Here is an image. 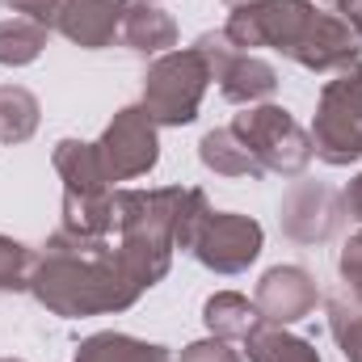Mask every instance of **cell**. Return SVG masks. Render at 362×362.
Segmentation results:
<instances>
[{"label":"cell","mask_w":362,"mask_h":362,"mask_svg":"<svg viewBox=\"0 0 362 362\" xmlns=\"http://www.w3.org/2000/svg\"><path fill=\"white\" fill-rule=\"evenodd\" d=\"M30 291L47 312L64 320L122 312L144 295V286L122 270L118 249H110L105 236H76L68 228H59L38 253Z\"/></svg>","instance_id":"cell-1"},{"label":"cell","mask_w":362,"mask_h":362,"mask_svg":"<svg viewBox=\"0 0 362 362\" xmlns=\"http://www.w3.org/2000/svg\"><path fill=\"white\" fill-rule=\"evenodd\" d=\"M223 34L236 51L274 47L308 72H346L358 64V34L346 17L320 13L312 0H253L240 4Z\"/></svg>","instance_id":"cell-2"},{"label":"cell","mask_w":362,"mask_h":362,"mask_svg":"<svg viewBox=\"0 0 362 362\" xmlns=\"http://www.w3.org/2000/svg\"><path fill=\"white\" fill-rule=\"evenodd\" d=\"M181 185L165 189H114V228H118V262L144 291L156 286L177 249V219L185 206Z\"/></svg>","instance_id":"cell-3"},{"label":"cell","mask_w":362,"mask_h":362,"mask_svg":"<svg viewBox=\"0 0 362 362\" xmlns=\"http://www.w3.org/2000/svg\"><path fill=\"white\" fill-rule=\"evenodd\" d=\"M312 156H320L333 169H346L362 156V59L320 89L312 122Z\"/></svg>","instance_id":"cell-4"},{"label":"cell","mask_w":362,"mask_h":362,"mask_svg":"<svg viewBox=\"0 0 362 362\" xmlns=\"http://www.w3.org/2000/svg\"><path fill=\"white\" fill-rule=\"evenodd\" d=\"M232 131L240 135V144L253 152V160L278 173V177H299L312 165V135L282 110V105H249L245 114H236Z\"/></svg>","instance_id":"cell-5"},{"label":"cell","mask_w":362,"mask_h":362,"mask_svg":"<svg viewBox=\"0 0 362 362\" xmlns=\"http://www.w3.org/2000/svg\"><path fill=\"white\" fill-rule=\"evenodd\" d=\"M206 85H211V72L194 47L169 51L144 76V110L156 127H185L198 118Z\"/></svg>","instance_id":"cell-6"},{"label":"cell","mask_w":362,"mask_h":362,"mask_svg":"<svg viewBox=\"0 0 362 362\" xmlns=\"http://www.w3.org/2000/svg\"><path fill=\"white\" fill-rule=\"evenodd\" d=\"M262 223L249 215H232V211H202V219L189 228L185 245L206 270L215 274H240L249 270L262 253Z\"/></svg>","instance_id":"cell-7"},{"label":"cell","mask_w":362,"mask_h":362,"mask_svg":"<svg viewBox=\"0 0 362 362\" xmlns=\"http://www.w3.org/2000/svg\"><path fill=\"white\" fill-rule=\"evenodd\" d=\"M194 51L202 55L211 81H219V93L236 105H257L278 89V72L274 64L249 55V51H236L232 38L223 30H211V34H198L194 38Z\"/></svg>","instance_id":"cell-8"},{"label":"cell","mask_w":362,"mask_h":362,"mask_svg":"<svg viewBox=\"0 0 362 362\" xmlns=\"http://www.w3.org/2000/svg\"><path fill=\"white\" fill-rule=\"evenodd\" d=\"M97 156L110 181H131L152 173L160 160V139H156V122L148 118V110L144 105L118 110L114 122L97 139Z\"/></svg>","instance_id":"cell-9"},{"label":"cell","mask_w":362,"mask_h":362,"mask_svg":"<svg viewBox=\"0 0 362 362\" xmlns=\"http://www.w3.org/2000/svg\"><path fill=\"white\" fill-rule=\"evenodd\" d=\"M346 219V202L325 181H295L282 198L278 223L295 245H325Z\"/></svg>","instance_id":"cell-10"},{"label":"cell","mask_w":362,"mask_h":362,"mask_svg":"<svg viewBox=\"0 0 362 362\" xmlns=\"http://www.w3.org/2000/svg\"><path fill=\"white\" fill-rule=\"evenodd\" d=\"M316 299H320L316 278L303 266H274V270H266L262 282H257V295H253L262 320L266 325H282V329L303 320V316H312Z\"/></svg>","instance_id":"cell-11"},{"label":"cell","mask_w":362,"mask_h":362,"mask_svg":"<svg viewBox=\"0 0 362 362\" xmlns=\"http://www.w3.org/2000/svg\"><path fill=\"white\" fill-rule=\"evenodd\" d=\"M122 17H127V0H68L55 30L68 42L97 51V47L114 42V34L122 30Z\"/></svg>","instance_id":"cell-12"},{"label":"cell","mask_w":362,"mask_h":362,"mask_svg":"<svg viewBox=\"0 0 362 362\" xmlns=\"http://www.w3.org/2000/svg\"><path fill=\"white\" fill-rule=\"evenodd\" d=\"M118 38L139 55H169L177 47V21L156 4H127Z\"/></svg>","instance_id":"cell-13"},{"label":"cell","mask_w":362,"mask_h":362,"mask_svg":"<svg viewBox=\"0 0 362 362\" xmlns=\"http://www.w3.org/2000/svg\"><path fill=\"white\" fill-rule=\"evenodd\" d=\"M51 160H55V173L64 177V194H105L110 189V177H105L101 156H97V144L59 139Z\"/></svg>","instance_id":"cell-14"},{"label":"cell","mask_w":362,"mask_h":362,"mask_svg":"<svg viewBox=\"0 0 362 362\" xmlns=\"http://www.w3.org/2000/svg\"><path fill=\"white\" fill-rule=\"evenodd\" d=\"M202 325L211 337H223V341H245L257 325H262V312L253 299L236 295V291H219L202 303Z\"/></svg>","instance_id":"cell-15"},{"label":"cell","mask_w":362,"mask_h":362,"mask_svg":"<svg viewBox=\"0 0 362 362\" xmlns=\"http://www.w3.org/2000/svg\"><path fill=\"white\" fill-rule=\"evenodd\" d=\"M198 160L219 173V177H262L266 169L253 160V152L240 144V135L232 127H219V131H206L202 144H198Z\"/></svg>","instance_id":"cell-16"},{"label":"cell","mask_w":362,"mask_h":362,"mask_svg":"<svg viewBox=\"0 0 362 362\" xmlns=\"http://www.w3.org/2000/svg\"><path fill=\"white\" fill-rule=\"evenodd\" d=\"M76 362H173L165 346L127 337V333H93L76 346Z\"/></svg>","instance_id":"cell-17"},{"label":"cell","mask_w":362,"mask_h":362,"mask_svg":"<svg viewBox=\"0 0 362 362\" xmlns=\"http://www.w3.org/2000/svg\"><path fill=\"white\" fill-rule=\"evenodd\" d=\"M245 350H249V362H320L312 341L286 333L282 325H266V320L245 337Z\"/></svg>","instance_id":"cell-18"},{"label":"cell","mask_w":362,"mask_h":362,"mask_svg":"<svg viewBox=\"0 0 362 362\" xmlns=\"http://www.w3.org/2000/svg\"><path fill=\"white\" fill-rule=\"evenodd\" d=\"M64 228L76 236H110L114 232V189L64 194Z\"/></svg>","instance_id":"cell-19"},{"label":"cell","mask_w":362,"mask_h":362,"mask_svg":"<svg viewBox=\"0 0 362 362\" xmlns=\"http://www.w3.org/2000/svg\"><path fill=\"white\" fill-rule=\"evenodd\" d=\"M38 97L21 85H0V144H25L38 131Z\"/></svg>","instance_id":"cell-20"},{"label":"cell","mask_w":362,"mask_h":362,"mask_svg":"<svg viewBox=\"0 0 362 362\" xmlns=\"http://www.w3.org/2000/svg\"><path fill=\"white\" fill-rule=\"evenodd\" d=\"M47 25L38 21H25V17H4L0 21V64L4 68H25L42 55L47 47Z\"/></svg>","instance_id":"cell-21"},{"label":"cell","mask_w":362,"mask_h":362,"mask_svg":"<svg viewBox=\"0 0 362 362\" xmlns=\"http://www.w3.org/2000/svg\"><path fill=\"white\" fill-rule=\"evenodd\" d=\"M329 329L341 346L346 362H362V299H350L346 291L329 299Z\"/></svg>","instance_id":"cell-22"},{"label":"cell","mask_w":362,"mask_h":362,"mask_svg":"<svg viewBox=\"0 0 362 362\" xmlns=\"http://www.w3.org/2000/svg\"><path fill=\"white\" fill-rule=\"evenodd\" d=\"M34 266H38L34 249H25L13 236H0V291H30Z\"/></svg>","instance_id":"cell-23"},{"label":"cell","mask_w":362,"mask_h":362,"mask_svg":"<svg viewBox=\"0 0 362 362\" xmlns=\"http://www.w3.org/2000/svg\"><path fill=\"white\" fill-rule=\"evenodd\" d=\"M4 8H13L17 17H25V21H38V25H47V30H55L59 25V17H64V8H68V0H0Z\"/></svg>","instance_id":"cell-24"},{"label":"cell","mask_w":362,"mask_h":362,"mask_svg":"<svg viewBox=\"0 0 362 362\" xmlns=\"http://www.w3.org/2000/svg\"><path fill=\"white\" fill-rule=\"evenodd\" d=\"M337 270H341V282H346V295L350 299H362V232H354L350 245L341 249Z\"/></svg>","instance_id":"cell-25"},{"label":"cell","mask_w":362,"mask_h":362,"mask_svg":"<svg viewBox=\"0 0 362 362\" xmlns=\"http://www.w3.org/2000/svg\"><path fill=\"white\" fill-rule=\"evenodd\" d=\"M181 362H240V354L223 337H202V341H194V346L181 350Z\"/></svg>","instance_id":"cell-26"},{"label":"cell","mask_w":362,"mask_h":362,"mask_svg":"<svg viewBox=\"0 0 362 362\" xmlns=\"http://www.w3.org/2000/svg\"><path fill=\"white\" fill-rule=\"evenodd\" d=\"M341 202H346V215H350V219H358V223H362V173H358L354 181H350V185H346Z\"/></svg>","instance_id":"cell-27"},{"label":"cell","mask_w":362,"mask_h":362,"mask_svg":"<svg viewBox=\"0 0 362 362\" xmlns=\"http://www.w3.org/2000/svg\"><path fill=\"white\" fill-rule=\"evenodd\" d=\"M341 13H346V21H350V30L362 38V0H346L341 4Z\"/></svg>","instance_id":"cell-28"},{"label":"cell","mask_w":362,"mask_h":362,"mask_svg":"<svg viewBox=\"0 0 362 362\" xmlns=\"http://www.w3.org/2000/svg\"><path fill=\"white\" fill-rule=\"evenodd\" d=\"M228 4H232V8H240V4H253V0H228Z\"/></svg>","instance_id":"cell-29"},{"label":"cell","mask_w":362,"mask_h":362,"mask_svg":"<svg viewBox=\"0 0 362 362\" xmlns=\"http://www.w3.org/2000/svg\"><path fill=\"white\" fill-rule=\"evenodd\" d=\"M320 4H337V8H341V4H346V0H320Z\"/></svg>","instance_id":"cell-30"},{"label":"cell","mask_w":362,"mask_h":362,"mask_svg":"<svg viewBox=\"0 0 362 362\" xmlns=\"http://www.w3.org/2000/svg\"><path fill=\"white\" fill-rule=\"evenodd\" d=\"M0 362H25V358H0Z\"/></svg>","instance_id":"cell-31"},{"label":"cell","mask_w":362,"mask_h":362,"mask_svg":"<svg viewBox=\"0 0 362 362\" xmlns=\"http://www.w3.org/2000/svg\"><path fill=\"white\" fill-rule=\"evenodd\" d=\"M139 4H156V0H139Z\"/></svg>","instance_id":"cell-32"}]
</instances>
